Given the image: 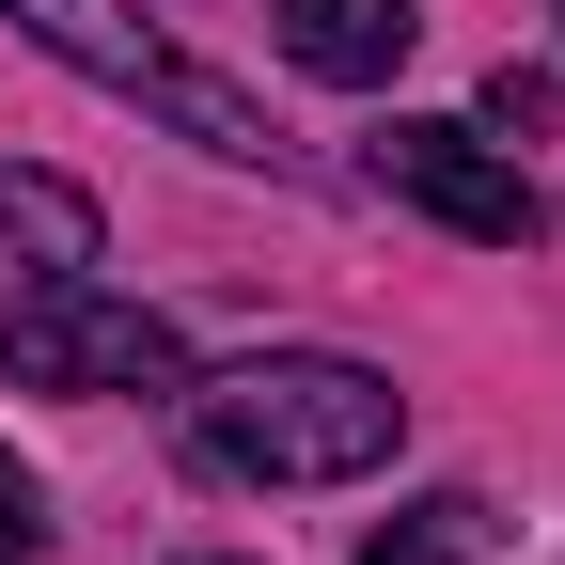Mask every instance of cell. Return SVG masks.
Returning a JSON list of instances; mask_svg holds the SVG:
<instances>
[{
    "mask_svg": "<svg viewBox=\"0 0 565 565\" xmlns=\"http://www.w3.org/2000/svg\"><path fill=\"white\" fill-rule=\"evenodd\" d=\"M189 440L236 487H362L408 440V393L377 362H330V345H267V362H236V377L189 393Z\"/></svg>",
    "mask_w": 565,
    "mask_h": 565,
    "instance_id": "1",
    "label": "cell"
},
{
    "mask_svg": "<svg viewBox=\"0 0 565 565\" xmlns=\"http://www.w3.org/2000/svg\"><path fill=\"white\" fill-rule=\"evenodd\" d=\"M0 17H17L47 63H79V79H110V95H141V110H158V126H189L204 141V158H236V173H267L282 158V126L236 95V79H204V63L158 32V17H141V0H0Z\"/></svg>",
    "mask_w": 565,
    "mask_h": 565,
    "instance_id": "2",
    "label": "cell"
},
{
    "mask_svg": "<svg viewBox=\"0 0 565 565\" xmlns=\"http://www.w3.org/2000/svg\"><path fill=\"white\" fill-rule=\"evenodd\" d=\"M0 377L17 393H189L173 315L95 299V282H47V299H0Z\"/></svg>",
    "mask_w": 565,
    "mask_h": 565,
    "instance_id": "3",
    "label": "cell"
},
{
    "mask_svg": "<svg viewBox=\"0 0 565 565\" xmlns=\"http://www.w3.org/2000/svg\"><path fill=\"white\" fill-rule=\"evenodd\" d=\"M377 189L424 204L440 236H487V252H534V236H550V204H534V173H519V141H487V126H456V110H393Z\"/></svg>",
    "mask_w": 565,
    "mask_h": 565,
    "instance_id": "4",
    "label": "cell"
},
{
    "mask_svg": "<svg viewBox=\"0 0 565 565\" xmlns=\"http://www.w3.org/2000/svg\"><path fill=\"white\" fill-rule=\"evenodd\" d=\"M267 32H282V63H299V79L377 95L393 63L424 47V0H267Z\"/></svg>",
    "mask_w": 565,
    "mask_h": 565,
    "instance_id": "5",
    "label": "cell"
},
{
    "mask_svg": "<svg viewBox=\"0 0 565 565\" xmlns=\"http://www.w3.org/2000/svg\"><path fill=\"white\" fill-rule=\"evenodd\" d=\"M95 189L79 173H0V299H47V282H95Z\"/></svg>",
    "mask_w": 565,
    "mask_h": 565,
    "instance_id": "6",
    "label": "cell"
},
{
    "mask_svg": "<svg viewBox=\"0 0 565 565\" xmlns=\"http://www.w3.org/2000/svg\"><path fill=\"white\" fill-rule=\"evenodd\" d=\"M487 550H503V503L487 487H424V503L362 519V565H487Z\"/></svg>",
    "mask_w": 565,
    "mask_h": 565,
    "instance_id": "7",
    "label": "cell"
},
{
    "mask_svg": "<svg viewBox=\"0 0 565 565\" xmlns=\"http://www.w3.org/2000/svg\"><path fill=\"white\" fill-rule=\"evenodd\" d=\"M550 110H565V95H550V79H534V63H503V79H487V110H471V126H487V141H534V126H550Z\"/></svg>",
    "mask_w": 565,
    "mask_h": 565,
    "instance_id": "8",
    "label": "cell"
},
{
    "mask_svg": "<svg viewBox=\"0 0 565 565\" xmlns=\"http://www.w3.org/2000/svg\"><path fill=\"white\" fill-rule=\"evenodd\" d=\"M0 565H47V487L0 456Z\"/></svg>",
    "mask_w": 565,
    "mask_h": 565,
    "instance_id": "9",
    "label": "cell"
},
{
    "mask_svg": "<svg viewBox=\"0 0 565 565\" xmlns=\"http://www.w3.org/2000/svg\"><path fill=\"white\" fill-rule=\"evenodd\" d=\"M189 565H221V550H189Z\"/></svg>",
    "mask_w": 565,
    "mask_h": 565,
    "instance_id": "10",
    "label": "cell"
},
{
    "mask_svg": "<svg viewBox=\"0 0 565 565\" xmlns=\"http://www.w3.org/2000/svg\"><path fill=\"white\" fill-rule=\"evenodd\" d=\"M550 17H565V0H550Z\"/></svg>",
    "mask_w": 565,
    "mask_h": 565,
    "instance_id": "11",
    "label": "cell"
}]
</instances>
